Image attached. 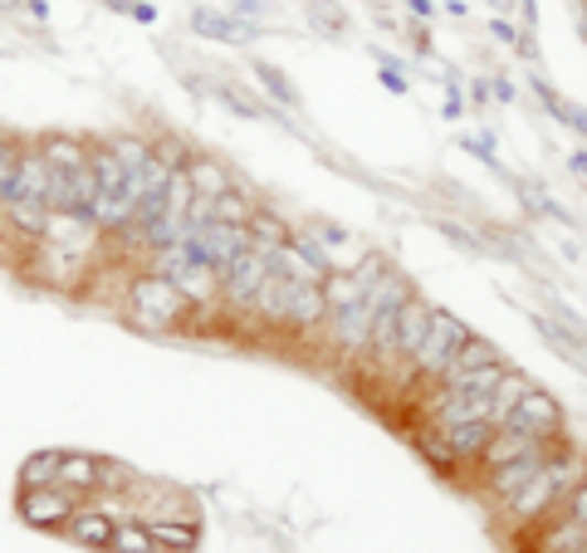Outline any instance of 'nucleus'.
<instances>
[{
	"mask_svg": "<svg viewBox=\"0 0 587 553\" xmlns=\"http://www.w3.org/2000/svg\"><path fill=\"white\" fill-rule=\"evenodd\" d=\"M583 476H587V466L578 460V450H573V446H553L548 460H544V470H538V476L529 480L514 500H504V510H510L514 524H534V519H544L558 500H568V490Z\"/></svg>",
	"mask_w": 587,
	"mask_h": 553,
	"instance_id": "obj_1",
	"label": "nucleus"
},
{
	"mask_svg": "<svg viewBox=\"0 0 587 553\" xmlns=\"http://www.w3.org/2000/svg\"><path fill=\"white\" fill-rule=\"evenodd\" d=\"M191 313H196V309H191V304L182 299V289L167 285V279L147 275V269L128 279V319L138 323V329H147V333H172V329H182Z\"/></svg>",
	"mask_w": 587,
	"mask_h": 553,
	"instance_id": "obj_2",
	"label": "nucleus"
},
{
	"mask_svg": "<svg viewBox=\"0 0 587 553\" xmlns=\"http://www.w3.org/2000/svg\"><path fill=\"white\" fill-rule=\"evenodd\" d=\"M466 338H470V329H466V319H456L450 309H436L431 313V329H426V338H421V348H416V358H412V372L416 377H446V368L456 363V353L466 348Z\"/></svg>",
	"mask_w": 587,
	"mask_h": 553,
	"instance_id": "obj_3",
	"label": "nucleus"
},
{
	"mask_svg": "<svg viewBox=\"0 0 587 553\" xmlns=\"http://www.w3.org/2000/svg\"><path fill=\"white\" fill-rule=\"evenodd\" d=\"M269 269H275V255L255 251V245L245 255H235L231 265L221 269V304L231 313H255V299H259V289H265Z\"/></svg>",
	"mask_w": 587,
	"mask_h": 553,
	"instance_id": "obj_4",
	"label": "nucleus"
},
{
	"mask_svg": "<svg viewBox=\"0 0 587 553\" xmlns=\"http://www.w3.org/2000/svg\"><path fill=\"white\" fill-rule=\"evenodd\" d=\"M500 432H519L529 436V442H544V446H563V406L548 397V392L529 387L524 397H519V406L510 416H504Z\"/></svg>",
	"mask_w": 587,
	"mask_h": 553,
	"instance_id": "obj_5",
	"label": "nucleus"
},
{
	"mask_svg": "<svg viewBox=\"0 0 587 553\" xmlns=\"http://www.w3.org/2000/svg\"><path fill=\"white\" fill-rule=\"evenodd\" d=\"M250 225H231V221H211V225H201V231H191L186 235V251L201 259V265H211L221 275L225 265H231L235 255H245L250 251Z\"/></svg>",
	"mask_w": 587,
	"mask_h": 553,
	"instance_id": "obj_6",
	"label": "nucleus"
},
{
	"mask_svg": "<svg viewBox=\"0 0 587 553\" xmlns=\"http://www.w3.org/2000/svg\"><path fill=\"white\" fill-rule=\"evenodd\" d=\"M78 504L84 500H74L60 485H50V490H15V514L30 529H40V534H64V524H70V514Z\"/></svg>",
	"mask_w": 587,
	"mask_h": 553,
	"instance_id": "obj_7",
	"label": "nucleus"
},
{
	"mask_svg": "<svg viewBox=\"0 0 587 553\" xmlns=\"http://www.w3.org/2000/svg\"><path fill=\"white\" fill-rule=\"evenodd\" d=\"M329 338L338 353L348 358H363L372 348V299H357V304H343V309H329Z\"/></svg>",
	"mask_w": 587,
	"mask_h": 553,
	"instance_id": "obj_8",
	"label": "nucleus"
},
{
	"mask_svg": "<svg viewBox=\"0 0 587 553\" xmlns=\"http://www.w3.org/2000/svg\"><path fill=\"white\" fill-rule=\"evenodd\" d=\"M431 313H436L431 299H421V295L406 299V309H402V319H397V338H392V363H412L416 348H421V338H426V329H431Z\"/></svg>",
	"mask_w": 587,
	"mask_h": 553,
	"instance_id": "obj_9",
	"label": "nucleus"
},
{
	"mask_svg": "<svg viewBox=\"0 0 587 553\" xmlns=\"http://www.w3.org/2000/svg\"><path fill=\"white\" fill-rule=\"evenodd\" d=\"M548 450L553 446H538V450H529V456H519V460H510V466H494L490 470V480H484V490L494 494V500H514L519 490H524L529 480L538 476V470H544V460H548Z\"/></svg>",
	"mask_w": 587,
	"mask_h": 553,
	"instance_id": "obj_10",
	"label": "nucleus"
},
{
	"mask_svg": "<svg viewBox=\"0 0 587 553\" xmlns=\"http://www.w3.org/2000/svg\"><path fill=\"white\" fill-rule=\"evenodd\" d=\"M113 519L98 510L94 500H84L78 504V510L70 514V524H64V539H70V544H78V549H94V553H108V539H113Z\"/></svg>",
	"mask_w": 587,
	"mask_h": 553,
	"instance_id": "obj_11",
	"label": "nucleus"
},
{
	"mask_svg": "<svg viewBox=\"0 0 587 553\" xmlns=\"http://www.w3.org/2000/svg\"><path fill=\"white\" fill-rule=\"evenodd\" d=\"M98 466H104V456H94V450H64L60 456V490H70L74 500H94L98 494Z\"/></svg>",
	"mask_w": 587,
	"mask_h": 553,
	"instance_id": "obj_12",
	"label": "nucleus"
},
{
	"mask_svg": "<svg viewBox=\"0 0 587 553\" xmlns=\"http://www.w3.org/2000/svg\"><path fill=\"white\" fill-rule=\"evenodd\" d=\"M35 148L54 172H78V167H88V157H94V148H88L84 138H74V132H44V138H35Z\"/></svg>",
	"mask_w": 587,
	"mask_h": 553,
	"instance_id": "obj_13",
	"label": "nucleus"
},
{
	"mask_svg": "<svg viewBox=\"0 0 587 553\" xmlns=\"http://www.w3.org/2000/svg\"><path fill=\"white\" fill-rule=\"evenodd\" d=\"M294 289H299V279H289L285 269H269V279H265V289H259V299H255V313L265 323H275V329H285V319H289V304H294Z\"/></svg>",
	"mask_w": 587,
	"mask_h": 553,
	"instance_id": "obj_14",
	"label": "nucleus"
},
{
	"mask_svg": "<svg viewBox=\"0 0 587 553\" xmlns=\"http://www.w3.org/2000/svg\"><path fill=\"white\" fill-rule=\"evenodd\" d=\"M323 323H329V299H323V285H299V289H294L285 329L313 333V329H323Z\"/></svg>",
	"mask_w": 587,
	"mask_h": 553,
	"instance_id": "obj_15",
	"label": "nucleus"
},
{
	"mask_svg": "<svg viewBox=\"0 0 587 553\" xmlns=\"http://www.w3.org/2000/svg\"><path fill=\"white\" fill-rule=\"evenodd\" d=\"M412 446H416V456H421L426 466L436 470V476H446V480L460 476V460H456V450L446 446L440 426H416V432H412Z\"/></svg>",
	"mask_w": 587,
	"mask_h": 553,
	"instance_id": "obj_16",
	"label": "nucleus"
},
{
	"mask_svg": "<svg viewBox=\"0 0 587 553\" xmlns=\"http://www.w3.org/2000/svg\"><path fill=\"white\" fill-rule=\"evenodd\" d=\"M191 30L206 40H231V44H250V35H255V25H241L231 10H206V6L191 10Z\"/></svg>",
	"mask_w": 587,
	"mask_h": 553,
	"instance_id": "obj_17",
	"label": "nucleus"
},
{
	"mask_svg": "<svg viewBox=\"0 0 587 553\" xmlns=\"http://www.w3.org/2000/svg\"><path fill=\"white\" fill-rule=\"evenodd\" d=\"M484 368H500V348L490 343V338H480V333H470L466 338V348L456 353V363L446 368V377L440 382H456V377H470V372H484Z\"/></svg>",
	"mask_w": 587,
	"mask_h": 553,
	"instance_id": "obj_18",
	"label": "nucleus"
},
{
	"mask_svg": "<svg viewBox=\"0 0 587 553\" xmlns=\"http://www.w3.org/2000/svg\"><path fill=\"white\" fill-rule=\"evenodd\" d=\"M98 148H108L118 157V167L128 177H142L147 162H152V138H138V132H113V138H104Z\"/></svg>",
	"mask_w": 587,
	"mask_h": 553,
	"instance_id": "obj_19",
	"label": "nucleus"
},
{
	"mask_svg": "<svg viewBox=\"0 0 587 553\" xmlns=\"http://www.w3.org/2000/svg\"><path fill=\"white\" fill-rule=\"evenodd\" d=\"M446 446L456 450V460L466 466V460H480L484 456V446H490V436H494V426L490 422H466V426H446Z\"/></svg>",
	"mask_w": 587,
	"mask_h": 553,
	"instance_id": "obj_20",
	"label": "nucleus"
},
{
	"mask_svg": "<svg viewBox=\"0 0 587 553\" xmlns=\"http://www.w3.org/2000/svg\"><path fill=\"white\" fill-rule=\"evenodd\" d=\"M186 182H191V191H196V196H225V191H231V172H225L216 157H201L196 152L186 162Z\"/></svg>",
	"mask_w": 587,
	"mask_h": 553,
	"instance_id": "obj_21",
	"label": "nucleus"
},
{
	"mask_svg": "<svg viewBox=\"0 0 587 553\" xmlns=\"http://www.w3.org/2000/svg\"><path fill=\"white\" fill-rule=\"evenodd\" d=\"M529 387H534V382H529L524 372H514V368H504V372H500V387H494V397H490V426H494V432L504 426V416L514 412L519 397H524Z\"/></svg>",
	"mask_w": 587,
	"mask_h": 553,
	"instance_id": "obj_22",
	"label": "nucleus"
},
{
	"mask_svg": "<svg viewBox=\"0 0 587 553\" xmlns=\"http://www.w3.org/2000/svg\"><path fill=\"white\" fill-rule=\"evenodd\" d=\"M538 446H544V442H529V436H519V432H494L490 446H484V456H480V466H484V470L510 466V460L529 456V450H538Z\"/></svg>",
	"mask_w": 587,
	"mask_h": 553,
	"instance_id": "obj_23",
	"label": "nucleus"
},
{
	"mask_svg": "<svg viewBox=\"0 0 587 553\" xmlns=\"http://www.w3.org/2000/svg\"><path fill=\"white\" fill-rule=\"evenodd\" d=\"M147 534H152V544L162 553H196L201 549V524H186V519H177V524H147Z\"/></svg>",
	"mask_w": 587,
	"mask_h": 553,
	"instance_id": "obj_24",
	"label": "nucleus"
},
{
	"mask_svg": "<svg viewBox=\"0 0 587 553\" xmlns=\"http://www.w3.org/2000/svg\"><path fill=\"white\" fill-rule=\"evenodd\" d=\"M60 456L64 450H35L20 460V490H50L60 480Z\"/></svg>",
	"mask_w": 587,
	"mask_h": 553,
	"instance_id": "obj_25",
	"label": "nucleus"
},
{
	"mask_svg": "<svg viewBox=\"0 0 587 553\" xmlns=\"http://www.w3.org/2000/svg\"><path fill=\"white\" fill-rule=\"evenodd\" d=\"M250 74L265 84V94L275 98L279 108H299V94H294V84H289V74L279 70V64H269V60H250Z\"/></svg>",
	"mask_w": 587,
	"mask_h": 553,
	"instance_id": "obj_26",
	"label": "nucleus"
},
{
	"mask_svg": "<svg viewBox=\"0 0 587 553\" xmlns=\"http://www.w3.org/2000/svg\"><path fill=\"white\" fill-rule=\"evenodd\" d=\"M0 216H6L20 235H25V241H35V245L44 241V225H50V211L35 206V201H10V206L0 211Z\"/></svg>",
	"mask_w": 587,
	"mask_h": 553,
	"instance_id": "obj_27",
	"label": "nucleus"
},
{
	"mask_svg": "<svg viewBox=\"0 0 587 553\" xmlns=\"http://www.w3.org/2000/svg\"><path fill=\"white\" fill-rule=\"evenodd\" d=\"M108 553H162V549L152 544V534H147V524H138V519H128V524H118V529H113Z\"/></svg>",
	"mask_w": 587,
	"mask_h": 553,
	"instance_id": "obj_28",
	"label": "nucleus"
},
{
	"mask_svg": "<svg viewBox=\"0 0 587 553\" xmlns=\"http://www.w3.org/2000/svg\"><path fill=\"white\" fill-rule=\"evenodd\" d=\"M152 157L167 167V172H186V162H191V157H196V152H191L182 138H172V132H162V138H152Z\"/></svg>",
	"mask_w": 587,
	"mask_h": 553,
	"instance_id": "obj_29",
	"label": "nucleus"
},
{
	"mask_svg": "<svg viewBox=\"0 0 587 553\" xmlns=\"http://www.w3.org/2000/svg\"><path fill=\"white\" fill-rule=\"evenodd\" d=\"M583 549H587V529L568 519V524H558V529H553V534L544 539V549H538V553H583Z\"/></svg>",
	"mask_w": 587,
	"mask_h": 553,
	"instance_id": "obj_30",
	"label": "nucleus"
},
{
	"mask_svg": "<svg viewBox=\"0 0 587 553\" xmlns=\"http://www.w3.org/2000/svg\"><path fill=\"white\" fill-rule=\"evenodd\" d=\"M524 211H529V216H548V221H558V225H568V231H573V216L553 196H544L538 187H524Z\"/></svg>",
	"mask_w": 587,
	"mask_h": 553,
	"instance_id": "obj_31",
	"label": "nucleus"
},
{
	"mask_svg": "<svg viewBox=\"0 0 587 553\" xmlns=\"http://www.w3.org/2000/svg\"><path fill=\"white\" fill-rule=\"evenodd\" d=\"M255 216V201H245L241 191H225V196H216V221H231V225H250Z\"/></svg>",
	"mask_w": 587,
	"mask_h": 553,
	"instance_id": "obj_32",
	"label": "nucleus"
},
{
	"mask_svg": "<svg viewBox=\"0 0 587 553\" xmlns=\"http://www.w3.org/2000/svg\"><path fill=\"white\" fill-rule=\"evenodd\" d=\"M436 231L446 235L450 245H460V251H480V235H476V231H466L460 221H436Z\"/></svg>",
	"mask_w": 587,
	"mask_h": 553,
	"instance_id": "obj_33",
	"label": "nucleus"
},
{
	"mask_svg": "<svg viewBox=\"0 0 587 553\" xmlns=\"http://www.w3.org/2000/svg\"><path fill=\"white\" fill-rule=\"evenodd\" d=\"M568 519H573V524H583V529H587V476L568 490Z\"/></svg>",
	"mask_w": 587,
	"mask_h": 553,
	"instance_id": "obj_34",
	"label": "nucleus"
},
{
	"mask_svg": "<svg viewBox=\"0 0 587 553\" xmlns=\"http://www.w3.org/2000/svg\"><path fill=\"white\" fill-rule=\"evenodd\" d=\"M460 108H466V98H460V78L450 74V78H446V104H440V113H446V123H456Z\"/></svg>",
	"mask_w": 587,
	"mask_h": 553,
	"instance_id": "obj_35",
	"label": "nucleus"
},
{
	"mask_svg": "<svg viewBox=\"0 0 587 553\" xmlns=\"http://www.w3.org/2000/svg\"><path fill=\"white\" fill-rule=\"evenodd\" d=\"M558 123H568V128L578 132V138H587V108H578V104H563Z\"/></svg>",
	"mask_w": 587,
	"mask_h": 553,
	"instance_id": "obj_36",
	"label": "nucleus"
},
{
	"mask_svg": "<svg viewBox=\"0 0 587 553\" xmlns=\"http://www.w3.org/2000/svg\"><path fill=\"white\" fill-rule=\"evenodd\" d=\"M382 84H387V94H412V84H406V74L397 70V64H382Z\"/></svg>",
	"mask_w": 587,
	"mask_h": 553,
	"instance_id": "obj_37",
	"label": "nucleus"
},
{
	"mask_svg": "<svg viewBox=\"0 0 587 553\" xmlns=\"http://www.w3.org/2000/svg\"><path fill=\"white\" fill-rule=\"evenodd\" d=\"M113 10H118V15L142 20V25H152V20H157V10H152V6H132V0H113Z\"/></svg>",
	"mask_w": 587,
	"mask_h": 553,
	"instance_id": "obj_38",
	"label": "nucleus"
},
{
	"mask_svg": "<svg viewBox=\"0 0 587 553\" xmlns=\"http://www.w3.org/2000/svg\"><path fill=\"white\" fill-rule=\"evenodd\" d=\"M490 35H494V40H504V44H514V50H519V30L510 25V20H490Z\"/></svg>",
	"mask_w": 587,
	"mask_h": 553,
	"instance_id": "obj_39",
	"label": "nucleus"
},
{
	"mask_svg": "<svg viewBox=\"0 0 587 553\" xmlns=\"http://www.w3.org/2000/svg\"><path fill=\"white\" fill-rule=\"evenodd\" d=\"M484 84H490V94L500 98V104H514V84H510V78H484Z\"/></svg>",
	"mask_w": 587,
	"mask_h": 553,
	"instance_id": "obj_40",
	"label": "nucleus"
},
{
	"mask_svg": "<svg viewBox=\"0 0 587 553\" xmlns=\"http://www.w3.org/2000/svg\"><path fill=\"white\" fill-rule=\"evenodd\" d=\"M20 148H25V142H20L15 132H0V162H10V157H15Z\"/></svg>",
	"mask_w": 587,
	"mask_h": 553,
	"instance_id": "obj_41",
	"label": "nucleus"
},
{
	"mask_svg": "<svg viewBox=\"0 0 587 553\" xmlns=\"http://www.w3.org/2000/svg\"><path fill=\"white\" fill-rule=\"evenodd\" d=\"M568 167H573V172H578V177H583V182H587V148H578V152H568Z\"/></svg>",
	"mask_w": 587,
	"mask_h": 553,
	"instance_id": "obj_42",
	"label": "nucleus"
},
{
	"mask_svg": "<svg viewBox=\"0 0 587 553\" xmlns=\"http://www.w3.org/2000/svg\"><path fill=\"white\" fill-rule=\"evenodd\" d=\"M412 15L416 20H431L436 15V0H412Z\"/></svg>",
	"mask_w": 587,
	"mask_h": 553,
	"instance_id": "obj_43",
	"label": "nucleus"
},
{
	"mask_svg": "<svg viewBox=\"0 0 587 553\" xmlns=\"http://www.w3.org/2000/svg\"><path fill=\"white\" fill-rule=\"evenodd\" d=\"M470 98H476V104H490V84H484V78H480V84H470Z\"/></svg>",
	"mask_w": 587,
	"mask_h": 553,
	"instance_id": "obj_44",
	"label": "nucleus"
},
{
	"mask_svg": "<svg viewBox=\"0 0 587 553\" xmlns=\"http://www.w3.org/2000/svg\"><path fill=\"white\" fill-rule=\"evenodd\" d=\"M583 30H587V6H583Z\"/></svg>",
	"mask_w": 587,
	"mask_h": 553,
	"instance_id": "obj_45",
	"label": "nucleus"
},
{
	"mask_svg": "<svg viewBox=\"0 0 587 553\" xmlns=\"http://www.w3.org/2000/svg\"><path fill=\"white\" fill-rule=\"evenodd\" d=\"M578 372H583V377H587V363H578Z\"/></svg>",
	"mask_w": 587,
	"mask_h": 553,
	"instance_id": "obj_46",
	"label": "nucleus"
}]
</instances>
